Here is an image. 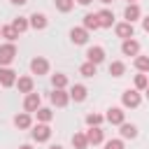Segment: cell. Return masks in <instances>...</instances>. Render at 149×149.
<instances>
[{
	"mask_svg": "<svg viewBox=\"0 0 149 149\" xmlns=\"http://www.w3.org/2000/svg\"><path fill=\"white\" fill-rule=\"evenodd\" d=\"M121 54L123 56H140V42L137 40H123L121 42Z\"/></svg>",
	"mask_w": 149,
	"mask_h": 149,
	"instance_id": "2e32d148",
	"label": "cell"
},
{
	"mask_svg": "<svg viewBox=\"0 0 149 149\" xmlns=\"http://www.w3.org/2000/svg\"><path fill=\"white\" fill-rule=\"evenodd\" d=\"M0 37H2V28H0Z\"/></svg>",
	"mask_w": 149,
	"mask_h": 149,
	"instance_id": "b9f144b4",
	"label": "cell"
},
{
	"mask_svg": "<svg viewBox=\"0 0 149 149\" xmlns=\"http://www.w3.org/2000/svg\"><path fill=\"white\" fill-rule=\"evenodd\" d=\"M16 88H19V93H33L35 91V79L30 77V74H23V77H19L16 79Z\"/></svg>",
	"mask_w": 149,
	"mask_h": 149,
	"instance_id": "9a60e30c",
	"label": "cell"
},
{
	"mask_svg": "<svg viewBox=\"0 0 149 149\" xmlns=\"http://www.w3.org/2000/svg\"><path fill=\"white\" fill-rule=\"evenodd\" d=\"M142 28L149 33V14H147V16H142Z\"/></svg>",
	"mask_w": 149,
	"mask_h": 149,
	"instance_id": "836d02e7",
	"label": "cell"
},
{
	"mask_svg": "<svg viewBox=\"0 0 149 149\" xmlns=\"http://www.w3.org/2000/svg\"><path fill=\"white\" fill-rule=\"evenodd\" d=\"M86 140H88V144H105V130L100 128V126H93V128H88L86 130Z\"/></svg>",
	"mask_w": 149,
	"mask_h": 149,
	"instance_id": "8fae6325",
	"label": "cell"
},
{
	"mask_svg": "<svg viewBox=\"0 0 149 149\" xmlns=\"http://www.w3.org/2000/svg\"><path fill=\"white\" fill-rule=\"evenodd\" d=\"M14 126H16L19 130H28V128H33V116H30L28 112H21V114L14 116Z\"/></svg>",
	"mask_w": 149,
	"mask_h": 149,
	"instance_id": "d6986e66",
	"label": "cell"
},
{
	"mask_svg": "<svg viewBox=\"0 0 149 149\" xmlns=\"http://www.w3.org/2000/svg\"><path fill=\"white\" fill-rule=\"evenodd\" d=\"M30 137H33L35 142H49V137H51V128H49V123H37V126H33Z\"/></svg>",
	"mask_w": 149,
	"mask_h": 149,
	"instance_id": "277c9868",
	"label": "cell"
},
{
	"mask_svg": "<svg viewBox=\"0 0 149 149\" xmlns=\"http://www.w3.org/2000/svg\"><path fill=\"white\" fill-rule=\"evenodd\" d=\"M14 58H16V44L14 42L0 44V68H9V63Z\"/></svg>",
	"mask_w": 149,
	"mask_h": 149,
	"instance_id": "7a4b0ae2",
	"label": "cell"
},
{
	"mask_svg": "<svg viewBox=\"0 0 149 149\" xmlns=\"http://www.w3.org/2000/svg\"><path fill=\"white\" fill-rule=\"evenodd\" d=\"M16 72L12 70V68H0V86H5V88H9V86H16Z\"/></svg>",
	"mask_w": 149,
	"mask_h": 149,
	"instance_id": "7c38bea8",
	"label": "cell"
},
{
	"mask_svg": "<svg viewBox=\"0 0 149 149\" xmlns=\"http://www.w3.org/2000/svg\"><path fill=\"white\" fill-rule=\"evenodd\" d=\"M68 84H70L68 74H63V72L51 74V86H54V88H68Z\"/></svg>",
	"mask_w": 149,
	"mask_h": 149,
	"instance_id": "44dd1931",
	"label": "cell"
},
{
	"mask_svg": "<svg viewBox=\"0 0 149 149\" xmlns=\"http://www.w3.org/2000/svg\"><path fill=\"white\" fill-rule=\"evenodd\" d=\"M86 95H88V88H86L84 84H72V86H70V100H74V102H84Z\"/></svg>",
	"mask_w": 149,
	"mask_h": 149,
	"instance_id": "e0dca14e",
	"label": "cell"
},
{
	"mask_svg": "<svg viewBox=\"0 0 149 149\" xmlns=\"http://www.w3.org/2000/svg\"><path fill=\"white\" fill-rule=\"evenodd\" d=\"M70 42H72V44H86V42H88V30H86L84 26L72 28V30H70Z\"/></svg>",
	"mask_w": 149,
	"mask_h": 149,
	"instance_id": "5bb4252c",
	"label": "cell"
},
{
	"mask_svg": "<svg viewBox=\"0 0 149 149\" xmlns=\"http://www.w3.org/2000/svg\"><path fill=\"white\" fill-rule=\"evenodd\" d=\"M19 149H33V144H19Z\"/></svg>",
	"mask_w": 149,
	"mask_h": 149,
	"instance_id": "8d00e7d4",
	"label": "cell"
},
{
	"mask_svg": "<svg viewBox=\"0 0 149 149\" xmlns=\"http://www.w3.org/2000/svg\"><path fill=\"white\" fill-rule=\"evenodd\" d=\"M28 21H30V28H33V30H44V28L49 26L47 14H42V12H33V14L28 16Z\"/></svg>",
	"mask_w": 149,
	"mask_h": 149,
	"instance_id": "ba28073f",
	"label": "cell"
},
{
	"mask_svg": "<svg viewBox=\"0 0 149 149\" xmlns=\"http://www.w3.org/2000/svg\"><path fill=\"white\" fill-rule=\"evenodd\" d=\"M49 100H51L54 107H68V102H70V91H65V88H54V91L49 93Z\"/></svg>",
	"mask_w": 149,
	"mask_h": 149,
	"instance_id": "3957f363",
	"label": "cell"
},
{
	"mask_svg": "<svg viewBox=\"0 0 149 149\" xmlns=\"http://www.w3.org/2000/svg\"><path fill=\"white\" fill-rule=\"evenodd\" d=\"M114 33H116V37H121V40H130V37L135 35V28H133V23L121 21V23H114Z\"/></svg>",
	"mask_w": 149,
	"mask_h": 149,
	"instance_id": "9c48e42d",
	"label": "cell"
},
{
	"mask_svg": "<svg viewBox=\"0 0 149 149\" xmlns=\"http://www.w3.org/2000/svg\"><path fill=\"white\" fill-rule=\"evenodd\" d=\"M105 119L112 126H121V123H126V112H123V107H109L107 114H105Z\"/></svg>",
	"mask_w": 149,
	"mask_h": 149,
	"instance_id": "52a82bcc",
	"label": "cell"
},
{
	"mask_svg": "<svg viewBox=\"0 0 149 149\" xmlns=\"http://www.w3.org/2000/svg\"><path fill=\"white\" fill-rule=\"evenodd\" d=\"M95 72H98V65H93V63H88V61L81 63V68H79V74H81V77H93Z\"/></svg>",
	"mask_w": 149,
	"mask_h": 149,
	"instance_id": "f1b7e54d",
	"label": "cell"
},
{
	"mask_svg": "<svg viewBox=\"0 0 149 149\" xmlns=\"http://www.w3.org/2000/svg\"><path fill=\"white\" fill-rule=\"evenodd\" d=\"M9 2H12V5H19V7H23L28 0H9Z\"/></svg>",
	"mask_w": 149,
	"mask_h": 149,
	"instance_id": "e575fe53",
	"label": "cell"
},
{
	"mask_svg": "<svg viewBox=\"0 0 149 149\" xmlns=\"http://www.w3.org/2000/svg\"><path fill=\"white\" fill-rule=\"evenodd\" d=\"M105 149H126V144H123L121 137H114V140H107L105 142Z\"/></svg>",
	"mask_w": 149,
	"mask_h": 149,
	"instance_id": "d6a6232c",
	"label": "cell"
},
{
	"mask_svg": "<svg viewBox=\"0 0 149 149\" xmlns=\"http://www.w3.org/2000/svg\"><path fill=\"white\" fill-rule=\"evenodd\" d=\"M147 86H149V77L147 74H135V88L137 91H147Z\"/></svg>",
	"mask_w": 149,
	"mask_h": 149,
	"instance_id": "1f68e13d",
	"label": "cell"
},
{
	"mask_svg": "<svg viewBox=\"0 0 149 149\" xmlns=\"http://www.w3.org/2000/svg\"><path fill=\"white\" fill-rule=\"evenodd\" d=\"M119 133H121V140H135L137 137V126L135 123H121Z\"/></svg>",
	"mask_w": 149,
	"mask_h": 149,
	"instance_id": "ffe728a7",
	"label": "cell"
},
{
	"mask_svg": "<svg viewBox=\"0 0 149 149\" xmlns=\"http://www.w3.org/2000/svg\"><path fill=\"white\" fill-rule=\"evenodd\" d=\"M81 26L91 33V30H98L100 28V23H98V14H86L84 16V21H81Z\"/></svg>",
	"mask_w": 149,
	"mask_h": 149,
	"instance_id": "603a6c76",
	"label": "cell"
},
{
	"mask_svg": "<svg viewBox=\"0 0 149 149\" xmlns=\"http://www.w3.org/2000/svg\"><path fill=\"white\" fill-rule=\"evenodd\" d=\"M54 5H56V9H58V12L68 14V12H72V7H74V0H54Z\"/></svg>",
	"mask_w": 149,
	"mask_h": 149,
	"instance_id": "f546056e",
	"label": "cell"
},
{
	"mask_svg": "<svg viewBox=\"0 0 149 149\" xmlns=\"http://www.w3.org/2000/svg\"><path fill=\"white\" fill-rule=\"evenodd\" d=\"M12 26H14V30H16L19 35H21V33H26V30L30 28V21H28L26 16H16V19L12 21Z\"/></svg>",
	"mask_w": 149,
	"mask_h": 149,
	"instance_id": "4316f807",
	"label": "cell"
},
{
	"mask_svg": "<svg viewBox=\"0 0 149 149\" xmlns=\"http://www.w3.org/2000/svg\"><path fill=\"white\" fill-rule=\"evenodd\" d=\"M126 2H128V5H135V2H137V0H126Z\"/></svg>",
	"mask_w": 149,
	"mask_h": 149,
	"instance_id": "ab89813d",
	"label": "cell"
},
{
	"mask_svg": "<svg viewBox=\"0 0 149 149\" xmlns=\"http://www.w3.org/2000/svg\"><path fill=\"white\" fill-rule=\"evenodd\" d=\"M121 105L128 109H135V107H140L142 105V93L137 91V88H126L123 93H121Z\"/></svg>",
	"mask_w": 149,
	"mask_h": 149,
	"instance_id": "6da1fadb",
	"label": "cell"
},
{
	"mask_svg": "<svg viewBox=\"0 0 149 149\" xmlns=\"http://www.w3.org/2000/svg\"><path fill=\"white\" fill-rule=\"evenodd\" d=\"M49 149H63V147H61V144H51Z\"/></svg>",
	"mask_w": 149,
	"mask_h": 149,
	"instance_id": "74e56055",
	"label": "cell"
},
{
	"mask_svg": "<svg viewBox=\"0 0 149 149\" xmlns=\"http://www.w3.org/2000/svg\"><path fill=\"white\" fill-rule=\"evenodd\" d=\"M144 95H147V98H149V86H147V91H144Z\"/></svg>",
	"mask_w": 149,
	"mask_h": 149,
	"instance_id": "60d3db41",
	"label": "cell"
},
{
	"mask_svg": "<svg viewBox=\"0 0 149 149\" xmlns=\"http://www.w3.org/2000/svg\"><path fill=\"white\" fill-rule=\"evenodd\" d=\"M72 147L74 149H88V140H86V133H74L72 135Z\"/></svg>",
	"mask_w": 149,
	"mask_h": 149,
	"instance_id": "484cf974",
	"label": "cell"
},
{
	"mask_svg": "<svg viewBox=\"0 0 149 149\" xmlns=\"http://www.w3.org/2000/svg\"><path fill=\"white\" fill-rule=\"evenodd\" d=\"M35 114H37V123H49L54 119V109L51 107H40Z\"/></svg>",
	"mask_w": 149,
	"mask_h": 149,
	"instance_id": "d4e9b609",
	"label": "cell"
},
{
	"mask_svg": "<svg viewBox=\"0 0 149 149\" xmlns=\"http://www.w3.org/2000/svg\"><path fill=\"white\" fill-rule=\"evenodd\" d=\"M102 121H105V116H102V114H95V112L86 114V126H88V128H93V126H100Z\"/></svg>",
	"mask_w": 149,
	"mask_h": 149,
	"instance_id": "4dcf8cb0",
	"label": "cell"
},
{
	"mask_svg": "<svg viewBox=\"0 0 149 149\" xmlns=\"http://www.w3.org/2000/svg\"><path fill=\"white\" fill-rule=\"evenodd\" d=\"M30 72H33V74H37V77L49 74V61H47L44 56H35V58L30 61Z\"/></svg>",
	"mask_w": 149,
	"mask_h": 149,
	"instance_id": "5b68a950",
	"label": "cell"
},
{
	"mask_svg": "<svg viewBox=\"0 0 149 149\" xmlns=\"http://www.w3.org/2000/svg\"><path fill=\"white\" fill-rule=\"evenodd\" d=\"M100 2H102V5H109V2H112V0H100Z\"/></svg>",
	"mask_w": 149,
	"mask_h": 149,
	"instance_id": "f35d334b",
	"label": "cell"
},
{
	"mask_svg": "<svg viewBox=\"0 0 149 149\" xmlns=\"http://www.w3.org/2000/svg\"><path fill=\"white\" fill-rule=\"evenodd\" d=\"M40 107H42V95H40V93H35V91H33V93H28V95L23 98V109H26L28 114L37 112Z\"/></svg>",
	"mask_w": 149,
	"mask_h": 149,
	"instance_id": "8992f818",
	"label": "cell"
},
{
	"mask_svg": "<svg viewBox=\"0 0 149 149\" xmlns=\"http://www.w3.org/2000/svg\"><path fill=\"white\" fill-rule=\"evenodd\" d=\"M95 14H98V23H100V28H112V26H114V12H112V9L102 7V9H98Z\"/></svg>",
	"mask_w": 149,
	"mask_h": 149,
	"instance_id": "4fadbf2b",
	"label": "cell"
},
{
	"mask_svg": "<svg viewBox=\"0 0 149 149\" xmlns=\"http://www.w3.org/2000/svg\"><path fill=\"white\" fill-rule=\"evenodd\" d=\"M133 65H135L137 72L147 74V72H149V56H135V58H133Z\"/></svg>",
	"mask_w": 149,
	"mask_h": 149,
	"instance_id": "7402d4cb",
	"label": "cell"
},
{
	"mask_svg": "<svg viewBox=\"0 0 149 149\" xmlns=\"http://www.w3.org/2000/svg\"><path fill=\"white\" fill-rule=\"evenodd\" d=\"M109 74L112 77H123L126 74V63L123 61H112L109 63Z\"/></svg>",
	"mask_w": 149,
	"mask_h": 149,
	"instance_id": "cb8c5ba5",
	"label": "cell"
},
{
	"mask_svg": "<svg viewBox=\"0 0 149 149\" xmlns=\"http://www.w3.org/2000/svg\"><path fill=\"white\" fill-rule=\"evenodd\" d=\"M123 19L128 21V23H135L137 19H142V9H140V5L135 2V5H126V9H123Z\"/></svg>",
	"mask_w": 149,
	"mask_h": 149,
	"instance_id": "ac0fdd59",
	"label": "cell"
},
{
	"mask_svg": "<svg viewBox=\"0 0 149 149\" xmlns=\"http://www.w3.org/2000/svg\"><path fill=\"white\" fill-rule=\"evenodd\" d=\"M86 61L93 63V65H100V63L105 61V49L98 47V44H95V47H88V49H86Z\"/></svg>",
	"mask_w": 149,
	"mask_h": 149,
	"instance_id": "30bf717a",
	"label": "cell"
},
{
	"mask_svg": "<svg viewBox=\"0 0 149 149\" xmlns=\"http://www.w3.org/2000/svg\"><path fill=\"white\" fill-rule=\"evenodd\" d=\"M2 37H5L7 42H16V40H19V33L14 30L12 23H7V26H2Z\"/></svg>",
	"mask_w": 149,
	"mask_h": 149,
	"instance_id": "83f0119b",
	"label": "cell"
},
{
	"mask_svg": "<svg viewBox=\"0 0 149 149\" xmlns=\"http://www.w3.org/2000/svg\"><path fill=\"white\" fill-rule=\"evenodd\" d=\"M77 2H79V5H84V7H86V5H91V2H93V0H77Z\"/></svg>",
	"mask_w": 149,
	"mask_h": 149,
	"instance_id": "d590c367",
	"label": "cell"
}]
</instances>
